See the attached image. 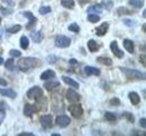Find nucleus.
Returning a JSON list of instances; mask_svg holds the SVG:
<instances>
[{"label": "nucleus", "instance_id": "nucleus-1", "mask_svg": "<svg viewBox=\"0 0 146 136\" xmlns=\"http://www.w3.org/2000/svg\"><path fill=\"white\" fill-rule=\"evenodd\" d=\"M39 65V60L37 58H33V57H25L21 58L18 61V67L21 71H27L32 68H35Z\"/></svg>", "mask_w": 146, "mask_h": 136}, {"label": "nucleus", "instance_id": "nucleus-2", "mask_svg": "<svg viewBox=\"0 0 146 136\" xmlns=\"http://www.w3.org/2000/svg\"><path fill=\"white\" fill-rule=\"evenodd\" d=\"M121 71L127 76L128 78L133 79H145V74L136 70V69H128V68H121Z\"/></svg>", "mask_w": 146, "mask_h": 136}, {"label": "nucleus", "instance_id": "nucleus-3", "mask_svg": "<svg viewBox=\"0 0 146 136\" xmlns=\"http://www.w3.org/2000/svg\"><path fill=\"white\" fill-rule=\"evenodd\" d=\"M70 45H71V39L66 36L60 35L55 38V46L58 47V48H66Z\"/></svg>", "mask_w": 146, "mask_h": 136}, {"label": "nucleus", "instance_id": "nucleus-4", "mask_svg": "<svg viewBox=\"0 0 146 136\" xmlns=\"http://www.w3.org/2000/svg\"><path fill=\"white\" fill-rule=\"evenodd\" d=\"M27 97H28L29 99H35V101L42 98V97H43V90H42V88L38 87V86H35V87L31 88V89L27 92Z\"/></svg>", "mask_w": 146, "mask_h": 136}, {"label": "nucleus", "instance_id": "nucleus-5", "mask_svg": "<svg viewBox=\"0 0 146 136\" xmlns=\"http://www.w3.org/2000/svg\"><path fill=\"white\" fill-rule=\"evenodd\" d=\"M69 112L72 114L73 117L79 118V117H81L82 114H83V108H82V106L79 105V104H73V105H70V106H69Z\"/></svg>", "mask_w": 146, "mask_h": 136}, {"label": "nucleus", "instance_id": "nucleus-6", "mask_svg": "<svg viewBox=\"0 0 146 136\" xmlns=\"http://www.w3.org/2000/svg\"><path fill=\"white\" fill-rule=\"evenodd\" d=\"M25 17H27L29 19V21H28V24H27V26H26V28L28 29V30H32L34 27H35V25H36L37 22V19L36 17L31 12V11H25L24 14H23Z\"/></svg>", "mask_w": 146, "mask_h": 136}, {"label": "nucleus", "instance_id": "nucleus-7", "mask_svg": "<svg viewBox=\"0 0 146 136\" xmlns=\"http://www.w3.org/2000/svg\"><path fill=\"white\" fill-rule=\"evenodd\" d=\"M55 123H56V125L60 126V127H66V126L70 125L71 119H70L69 116H66V115H61V116H57V117H56Z\"/></svg>", "mask_w": 146, "mask_h": 136}, {"label": "nucleus", "instance_id": "nucleus-8", "mask_svg": "<svg viewBox=\"0 0 146 136\" xmlns=\"http://www.w3.org/2000/svg\"><path fill=\"white\" fill-rule=\"evenodd\" d=\"M40 125L43 128L47 129V128H51L52 127V116L51 115H43L40 117Z\"/></svg>", "mask_w": 146, "mask_h": 136}, {"label": "nucleus", "instance_id": "nucleus-9", "mask_svg": "<svg viewBox=\"0 0 146 136\" xmlns=\"http://www.w3.org/2000/svg\"><path fill=\"white\" fill-rule=\"evenodd\" d=\"M66 98H68V101L71 103H76L80 101V95L76 93V92H74L73 89H69L68 92H66Z\"/></svg>", "mask_w": 146, "mask_h": 136}, {"label": "nucleus", "instance_id": "nucleus-10", "mask_svg": "<svg viewBox=\"0 0 146 136\" xmlns=\"http://www.w3.org/2000/svg\"><path fill=\"white\" fill-rule=\"evenodd\" d=\"M110 48H111V50H112L113 55H115L116 57H118V58H123V57H124V52L118 48V44H117L116 40H113V41L110 44Z\"/></svg>", "mask_w": 146, "mask_h": 136}, {"label": "nucleus", "instance_id": "nucleus-11", "mask_svg": "<svg viewBox=\"0 0 146 136\" xmlns=\"http://www.w3.org/2000/svg\"><path fill=\"white\" fill-rule=\"evenodd\" d=\"M37 110L36 105H31V104H26L25 107H24V114L28 117L33 116V114Z\"/></svg>", "mask_w": 146, "mask_h": 136}, {"label": "nucleus", "instance_id": "nucleus-12", "mask_svg": "<svg viewBox=\"0 0 146 136\" xmlns=\"http://www.w3.org/2000/svg\"><path fill=\"white\" fill-rule=\"evenodd\" d=\"M0 95L2 96H6V97H9L11 99L16 98V93L13 90V89H8V88H0Z\"/></svg>", "mask_w": 146, "mask_h": 136}, {"label": "nucleus", "instance_id": "nucleus-13", "mask_svg": "<svg viewBox=\"0 0 146 136\" xmlns=\"http://www.w3.org/2000/svg\"><path fill=\"white\" fill-rule=\"evenodd\" d=\"M108 28H109V24L108 22H104L101 26H99V27H97L96 28V33L98 36H104V35H106V33L108 31Z\"/></svg>", "mask_w": 146, "mask_h": 136}, {"label": "nucleus", "instance_id": "nucleus-14", "mask_svg": "<svg viewBox=\"0 0 146 136\" xmlns=\"http://www.w3.org/2000/svg\"><path fill=\"white\" fill-rule=\"evenodd\" d=\"M84 73L86 75L88 76H91V75H94V76H99L100 75V70L96 67H91V66H87L84 67Z\"/></svg>", "mask_w": 146, "mask_h": 136}, {"label": "nucleus", "instance_id": "nucleus-15", "mask_svg": "<svg viewBox=\"0 0 146 136\" xmlns=\"http://www.w3.org/2000/svg\"><path fill=\"white\" fill-rule=\"evenodd\" d=\"M44 87L47 89V90H53L55 88L60 87V82L57 80H50V82H46L44 84Z\"/></svg>", "mask_w": 146, "mask_h": 136}, {"label": "nucleus", "instance_id": "nucleus-16", "mask_svg": "<svg viewBox=\"0 0 146 136\" xmlns=\"http://www.w3.org/2000/svg\"><path fill=\"white\" fill-rule=\"evenodd\" d=\"M129 99H130V102H131L133 105H138L139 102H141V97H139V95H138L137 93H135V92L129 93Z\"/></svg>", "mask_w": 146, "mask_h": 136}, {"label": "nucleus", "instance_id": "nucleus-17", "mask_svg": "<svg viewBox=\"0 0 146 136\" xmlns=\"http://www.w3.org/2000/svg\"><path fill=\"white\" fill-rule=\"evenodd\" d=\"M62 79H63V82H64L65 84H68L69 86L74 87V88H79V84H78V82L73 80L72 78H70V77H68V76H63V77H62Z\"/></svg>", "mask_w": 146, "mask_h": 136}, {"label": "nucleus", "instance_id": "nucleus-18", "mask_svg": "<svg viewBox=\"0 0 146 136\" xmlns=\"http://www.w3.org/2000/svg\"><path fill=\"white\" fill-rule=\"evenodd\" d=\"M124 47H125V49H126L128 52H130V54H133V52H134L135 47H134V42H133L131 40H129V39H125V40H124Z\"/></svg>", "mask_w": 146, "mask_h": 136}, {"label": "nucleus", "instance_id": "nucleus-19", "mask_svg": "<svg viewBox=\"0 0 146 136\" xmlns=\"http://www.w3.org/2000/svg\"><path fill=\"white\" fill-rule=\"evenodd\" d=\"M101 11H102V8H101L100 5H94V6H91V7L88 8V12L89 14H97V15H99V14H101Z\"/></svg>", "mask_w": 146, "mask_h": 136}, {"label": "nucleus", "instance_id": "nucleus-20", "mask_svg": "<svg viewBox=\"0 0 146 136\" xmlns=\"http://www.w3.org/2000/svg\"><path fill=\"white\" fill-rule=\"evenodd\" d=\"M54 77H55V73L53 70H46V71H44L40 75V79H43V80L51 79V78H54Z\"/></svg>", "mask_w": 146, "mask_h": 136}, {"label": "nucleus", "instance_id": "nucleus-21", "mask_svg": "<svg viewBox=\"0 0 146 136\" xmlns=\"http://www.w3.org/2000/svg\"><path fill=\"white\" fill-rule=\"evenodd\" d=\"M88 48H89V50L91 51V52H94V51H97L99 49V45L97 44L96 40L90 39V40L88 41Z\"/></svg>", "mask_w": 146, "mask_h": 136}, {"label": "nucleus", "instance_id": "nucleus-22", "mask_svg": "<svg viewBox=\"0 0 146 136\" xmlns=\"http://www.w3.org/2000/svg\"><path fill=\"white\" fill-rule=\"evenodd\" d=\"M97 61L102 64V65H105V66H111L112 65V60L110 59L109 57H98Z\"/></svg>", "mask_w": 146, "mask_h": 136}, {"label": "nucleus", "instance_id": "nucleus-23", "mask_svg": "<svg viewBox=\"0 0 146 136\" xmlns=\"http://www.w3.org/2000/svg\"><path fill=\"white\" fill-rule=\"evenodd\" d=\"M32 39L35 41V42H40L42 39H43V33L42 31H34L32 33Z\"/></svg>", "mask_w": 146, "mask_h": 136}, {"label": "nucleus", "instance_id": "nucleus-24", "mask_svg": "<svg viewBox=\"0 0 146 136\" xmlns=\"http://www.w3.org/2000/svg\"><path fill=\"white\" fill-rule=\"evenodd\" d=\"M61 5L66 9H72L74 7V1L73 0H61Z\"/></svg>", "mask_w": 146, "mask_h": 136}, {"label": "nucleus", "instance_id": "nucleus-25", "mask_svg": "<svg viewBox=\"0 0 146 136\" xmlns=\"http://www.w3.org/2000/svg\"><path fill=\"white\" fill-rule=\"evenodd\" d=\"M20 29H21V26H20V25H15V26H13V27L7 28L6 31L9 33V34H16V33H18Z\"/></svg>", "mask_w": 146, "mask_h": 136}, {"label": "nucleus", "instance_id": "nucleus-26", "mask_svg": "<svg viewBox=\"0 0 146 136\" xmlns=\"http://www.w3.org/2000/svg\"><path fill=\"white\" fill-rule=\"evenodd\" d=\"M20 47L23 49H27L28 48V38L26 36H23L20 38Z\"/></svg>", "mask_w": 146, "mask_h": 136}, {"label": "nucleus", "instance_id": "nucleus-27", "mask_svg": "<svg viewBox=\"0 0 146 136\" xmlns=\"http://www.w3.org/2000/svg\"><path fill=\"white\" fill-rule=\"evenodd\" d=\"M129 5H131L133 7H136V8H141V7H143L144 1L143 0H129Z\"/></svg>", "mask_w": 146, "mask_h": 136}, {"label": "nucleus", "instance_id": "nucleus-28", "mask_svg": "<svg viewBox=\"0 0 146 136\" xmlns=\"http://www.w3.org/2000/svg\"><path fill=\"white\" fill-rule=\"evenodd\" d=\"M88 20H89L90 22L96 24V22H98V21L100 20V16H98L97 14H89V16H88Z\"/></svg>", "mask_w": 146, "mask_h": 136}, {"label": "nucleus", "instance_id": "nucleus-29", "mask_svg": "<svg viewBox=\"0 0 146 136\" xmlns=\"http://www.w3.org/2000/svg\"><path fill=\"white\" fill-rule=\"evenodd\" d=\"M38 12H39L40 15H47V14H50V12H51V7H48V6L40 7V8H39V10H38Z\"/></svg>", "mask_w": 146, "mask_h": 136}, {"label": "nucleus", "instance_id": "nucleus-30", "mask_svg": "<svg viewBox=\"0 0 146 136\" xmlns=\"http://www.w3.org/2000/svg\"><path fill=\"white\" fill-rule=\"evenodd\" d=\"M5 66L7 69H9V70H13L14 69V59L13 58H9V59H7L6 60V64H5Z\"/></svg>", "mask_w": 146, "mask_h": 136}, {"label": "nucleus", "instance_id": "nucleus-31", "mask_svg": "<svg viewBox=\"0 0 146 136\" xmlns=\"http://www.w3.org/2000/svg\"><path fill=\"white\" fill-rule=\"evenodd\" d=\"M5 117H6V110L3 109V104L1 103V104H0V125H1V123L3 122Z\"/></svg>", "mask_w": 146, "mask_h": 136}, {"label": "nucleus", "instance_id": "nucleus-32", "mask_svg": "<svg viewBox=\"0 0 146 136\" xmlns=\"http://www.w3.org/2000/svg\"><path fill=\"white\" fill-rule=\"evenodd\" d=\"M105 118L107 119V120H109V122H113V120L116 119V115H115L113 113L107 112V113L105 114Z\"/></svg>", "mask_w": 146, "mask_h": 136}, {"label": "nucleus", "instance_id": "nucleus-33", "mask_svg": "<svg viewBox=\"0 0 146 136\" xmlns=\"http://www.w3.org/2000/svg\"><path fill=\"white\" fill-rule=\"evenodd\" d=\"M69 30L70 31H73V33H79L80 31V27L76 25V24H72L69 26Z\"/></svg>", "mask_w": 146, "mask_h": 136}, {"label": "nucleus", "instance_id": "nucleus-34", "mask_svg": "<svg viewBox=\"0 0 146 136\" xmlns=\"http://www.w3.org/2000/svg\"><path fill=\"white\" fill-rule=\"evenodd\" d=\"M9 55L11 56V57H20L21 56V52L17 49H11V50L9 51Z\"/></svg>", "mask_w": 146, "mask_h": 136}, {"label": "nucleus", "instance_id": "nucleus-35", "mask_svg": "<svg viewBox=\"0 0 146 136\" xmlns=\"http://www.w3.org/2000/svg\"><path fill=\"white\" fill-rule=\"evenodd\" d=\"M117 12H118V15H125V14H131V11H129L127 9H125V8H119L118 10H117Z\"/></svg>", "mask_w": 146, "mask_h": 136}, {"label": "nucleus", "instance_id": "nucleus-36", "mask_svg": "<svg viewBox=\"0 0 146 136\" xmlns=\"http://www.w3.org/2000/svg\"><path fill=\"white\" fill-rule=\"evenodd\" d=\"M123 116H124V117H126L130 123H133V122H134V116H133L131 114H129V113H124V114H123Z\"/></svg>", "mask_w": 146, "mask_h": 136}, {"label": "nucleus", "instance_id": "nucleus-37", "mask_svg": "<svg viewBox=\"0 0 146 136\" xmlns=\"http://www.w3.org/2000/svg\"><path fill=\"white\" fill-rule=\"evenodd\" d=\"M110 104L112 106H119L120 105V101L118 98H112V99H110Z\"/></svg>", "mask_w": 146, "mask_h": 136}, {"label": "nucleus", "instance_id": "nucleus-38", "mask_svg": "<svg viewBox=\"0 0 146 136\" xmlns=\"http://www.w3.org/2000/svg\"><path fill=\"white\" fill-rule=\"evenodd\" d=\"M1 12H2L3 15H10L13 11L9 10V9H7V8H5V7H1Z\"/></svg>", "mask_w": 146, "mask_h": 136}, {"label": "nucleus", "instance_id": "nucleus-39", "mask_svg": "<svg viewBox=\"0 0 146 136\" xmlns=\"http://www.w3.org/2000/svg\"><path fill=\"white\" fill-rule=\"evenodd\" d=\"M124 22L129 26V27H131V26H134V24H135V21L134 20H128V19H124Z\"/></svg>", "mask_w": 146, "mask_h": 136}, {"label": "nucleus", "instance_id": "nucleus-40", "mask_svg": "<svg viewBox=\"0 0 146 136\" xmlns=\"http://www.w3.org/2000/svg\"><path fill=\"white\" fill-rule=\"evenodd\" d=\"M139 123H141V126H142L143 128H146V119L145 118H141Z\"/></svg>", "mask_w": 146, "mask_h": 136}, {"label": "nucleus", "instance_id": "nucleus-41", "mask_svg": "<svg viewBox=\"0 0 146 136\" xmlns=\"http://www.w3.org/2000/svg\"><path fill=\"white\" fill-rule=\"evenodd\" d=\"M2 2L6 3V5H8V6H13L14 5V1L13 0H2Z\"/></svg>", "mask_w": 146, "mask_h": 136}, {"label": "nucleus", "instance_id": "nucleus-42", "mask_svg": "<svg viewBox=\"0 0 146 136\" xmlns=\"http://www.w3.org/2000/svg\"><path fill=\"white\" fill-rule=\"evenodd\" d=\"M0 85H1V86H7V85H8V83H7V80H5L3 78H0Z\"/></svg>", "mask_w": 146, "mask_h": 136}, {"label": "nucleus", "instance_id": "nucleus-43", "mask_svg": "<svg viewBox=\"0 0 146 136\" xmlns=\"http://www.w3.org/2000/svg\"><path fill=\"white\" fill-rule=\"evenodd\" d=\"M139 60L142 61V64H143V66H145V55H142V56L139 57Z\"/></svg>", "mask_w": 146, "mask_h": 136}, {"label": "nucleus", "instance_id": "nucleus-44", "mask_svg": "<svg viewBox=\"0 0 146 136\" xmlns=\"http://www.w3.org/2000/svg\"><path fill=\"white\" fill-rule=\"evenodd\" d=\"M18 136H34V134L33 133H21Z\"/></svg>", "mask_w": 146, "mask_h": 136}, {"label": "nucleus", "instance_id": "nucleus-45", "mask_svg": "<svg viewBox=\"0 0 146 136\" xmlns=\"http://www.w3.org/2000/svg\"><path fill=\"white\" fill-rule=\"evenodd\" d=\"M70 64H72V65H74V64H78V61H76V60H75V59H71V60H70Z\"/></svg>", "mask_w": 146, "mask_h": 136}, {"label": "nucleus", "instance_id": "nucleus-46", "mask_svg": "<svg viewBox=\"0 0 146 136\" xmlns=\"http://www.w3.org/2000/svg\"><path fill=\"white\" fill-rule=\"evenodd\" d=\"M3 64V59H2V57H0V65H2Z\"/></svg>", "mask_w": 146, "mask_h": 136}, {"label": "nucleus", "instance_id": "nucleus-47", "mask_svg": "<svg viewBox=\"0 0 146 136\" xmlns=\"http://www.w3.org/2000/svg\"><path fill=\"white\" fill-rule=\"evenodd\" d=\"M1 36H2V30L0 29V39H1Z\"/></svg>", "mask_w": 146, "mask_h": 136}, {"label": "nucleus", "instance_id": "nucleus-48", "mask_svg": "<svg viewBox=\"0 0 146 136\" xmlns=\"http://www.w3.org/2000/svg\"><path fill=\"white\" fill-rule=\"evenodd\" d=\"M0 22H1V18H0Z\"/></svg>", "mask_w": 146, "mask_h": 136}]
</instances>
